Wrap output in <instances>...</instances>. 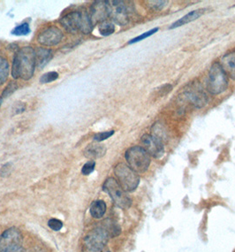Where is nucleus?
<instances>
[{
	"mask_svg": "<svg viewBox=\"0 0 235 252\" xmlns=\"http://www.w3.org/2000/svg\"><path fill=\"white\" fill-rule=\"evenodd\" d=\"M53 59V52L49 49L40 48L35 52V63L39 68H43Z\"/></svg>",
	"mask_w": 235,
	"mask_h": 252,
	"instance_id": "nucleus-16",
	"label": "nucleus"
},
{
	"mask_svg": "<svg viewBox=\"0 0 235 252\" xmlns=\"http://www.w3.org/2000/svg\"><path fill=\"white\" fill-rule=\"evenodd\" d=\"M59 78V74L57 72H49L46 74H43L40 78V83H53Z\"/></svg>",
	"mask_w": 235,
	"mask_h": 252,
	"instance_id": "nucleus-25",
	"label": "nucleus"
},
{
	"mask_svg": "<svg viewBox=\"0 0 235 252\" xmlns=\"http://www.w3.org/2000/svg\"><path fill=\"white\" fill-rule=\"evenodd\" d=\"M159 31V29L158 28H155V29H152L151 31H147V32H145L144 34H142V35H138L137 37H135L134 39L131 40L128 42V44H135V43H137V42H140V41H142V40H144L145 38H147L148 36H150V35H154L155 33H157V31Z\"/></svg>",
	"mask_w": 235,
	"mask_h": 252,
	"instance_id": "nucleus-26",
	"label": "nucleus"
},
{
	"mask_svg": "<svg viewBox=\"0 0 235 252\" xmlns=\"http://www.w3.org/2000/svg\"><path fill=\"white\" fill-rule=\"evenodd\" d=\"M17 89V83H14V82H11V83H9L8 85L6 86V88L4 89L3 94H2V96H3V97H9Z\"/></svg>",
	"mask_w": 235,
	"mask_h": 252,
	"instance_id": "nucleus-27",
	"label": "nucleus"
},
{
	"mask_svg": "<svg viewBox=\"0 0 235 252\" xmlns=\"http://www.w3.org/2000/svg\"><path fill=\"white\" fill-rule=\"evenodd\" d=\"M63 37L62 31L57 27H50L40 33L37 41L44 46H54L59 44Z\"/></svg>",
	"mask_w": 235,
	"mask_h": 252,
	"instance_id": "nucleus-11",
	"label": "nucleus"
},
{
	"mask_svg": "<svg viewBox=\"0 0 235 252\" xmlns=\"http://www.w3.org/2000/svg\"><path fill=\"white\" fill-rule=\"evenodd\" d=\"M83 252H111L106 244H83Z\"/></svg>",
	"mask_w": 235,
	"mask_h": 252,
	"instance_id": "nucleus-20",
	"label": "nucleus"
},
{
	"mask_svg": "<svg viewBox=\"0 0 235 252\" xmlns=\"http://www.w3.org/2000/svg\"><path fill=\"white\" fill-rule=\"evenodd\" d=\"M82 14H83V23H82L81 31L83 32V34L88 35L91 32L94 25H93L90 17H89V13H87L86 11H83V12H82Z\"/></svg>",
	"mask_w": 235,
	"mask_h": 252,
	"instance_id": "nucleus-21",
	"label": "nucleus"
},
{
	"mask_svg": "<svg viewBox=\"0 0 235 252\" xmlns=\"http://www.w3.org/2000/svg\"><path fill=\"white\" fill-rule=\"evenodd\" d=\"M10 170H11V165L10 164H6V165H3V167L0 170V174L2 176H6L7 174H10Z\"/></svg>",
	"mask_w": 235,
	"mask_h": 252,
	"instance_id": "nucleus-32",
	"label": "nucleus"
},
{
	"mask_svg": "<svg viewBox=\"0 0 235 252\" xmlns=\"http://www.w3.org/2000/svg\"><path fill=\"white\" fill-rule=\"evenodd\" d=\"M110 5V16L114 22L124 26L129 20L128 8L123 1H108Z\"/></svg>",
	"mask_w": 235,
	"mask_h": 252,
	"instance_id": "nucleus-8",
	"label": "nucleus"
},
{
	"mask_svg": "<svg viewBox=\"0 0 235 252\" xmlns=\"http://www.w3.org/2000/svg\"><path fill=\"white\" fill-rule=\"evenodd\" d=\"M106 212V204L103 200L94 201L90 205V214L94 219H101Z\"/></svg>",
	"mask_w": 235,
	"mask_h": 252,
	"instance_id": "nucleus-18",
	"label": "nucleus"
},
{
	"mask_svg": "<svg viewBox=\"0 0 235 252\" xmlns=\"http://www.w3.org/2000/svg\"><path fill=\"white\" fill-rule=\"evenodd\" d=\"M2 103H3V98H2V96H0V106H1Z\"/></svg>",
	"mask_w": 235,
	"mask_h": 252,
	"instance_id": "nucleus-34",
	"label": "nucleus"
},
{
	"mask_svg": "<svg viewBox=\"0 0 235 252\" xmlns=\"http://www.w3.org/2000/svg\"><path fill=\"white\" fill-rule=\"evenodd\" d=\"M35 65V50L30 46L20 49L13 58L12 76L14 79L28 81L32 78Z\"/></svg>",
	"mask_w": 235,
	"mask_h": 252,
	"instance_id": "nucleus-1",
	"label": "nucleus"
},
{
	"mask_svg": "<svg viewBox=\"0 0 235 252\" xmlns=\"http://www.w3.org/2000/svg\"><path fill=\"white\" fill-rule=\"evenodd\" d=\"M205 11H206V9L202 8L197 9V10H194V11L189 12V13H187L185 16H183L182 18L178 19L177 22L173 23V24L171 25L170 30H174V29H176V28H178V27H181L183 26V25H185V24H187V23H189V22L196 21V20L201 17V16L205 13Z\"/></svg>",
	"mask_w": 235,
	"mask_h": 252,
	"instance_id": "nucleus-14",
	"label": "nucleus"
},
{
	"mask_svg": "<svg viewBox=\"0 0 235 252\" xmlns=\"http://www.w3.org/2000/svg\"><path fill=\"white\" fill-rule=\"evenodd\" d=\"M114 130L105 131V132H101V133H97L96 135H94V140L96 142H102L105 140L108 139L112 135H114Z\"/></svg>",
	"mask_w": 235,
	"mask_h": 252,
	"instance_id": "nucleus-29",
	"label": "nucleus"
},
{
	"mask_svg": "<svg viewBox=\"0 0 235 252\" xmlns=\"http://www.w3.org/2000/svg\"><path fill=\"white\" fill-rule=\"evenodd\" d=\"M23 252V250H22V249L21 248V249H19V250H17V251H15V252Z\"/></svg>",
	"mask_w": 235,
	"mask_h": 252,
	"instance_id": "nucleus-33",
	"label": "nucleus"
},
{
	"mask_svg": "<svg viewBox=\"0 0 235 252\" xmlns=\"http://www.w3.org/2000/svg\"><path fill=\"white\" fill-rule=\"evenodd\" d=\"M99 226L105 231V233L107 235H109L110 238L111 237H116L121 233L120 226H118L116 222L112 220H106L105 221L102 222Z\"/></svg>",
	"mask_w": 235,
	"mask_h": 252,
	"instance_id": "nucleus-17",
	"label": "nucleus"
},
{
	"mask_svg": "<svg viewBox=\"0 0 235 252\" xmlns=\"http://www.w3.org/2000/svg\"><path fill=\"white\" fill-rule=\"evenodd\" d=\"M219 64L227 76L235 80V51L225 54L221 58Z\"/></svg>",
	"mask_w": 235,
	"mask_h": 252,
	"instance_id": "nucleus-13",
	"label": "nucleus"
},
{
	"mask_svg": "<svg viewBox=\"0 0 235 252\" xmlns=\"http://www.w3.org/2000/svg\"><path fill=\"white\" fill-rule=\"evenodd\" d=\"M8 74V61L3 57H0V86L6 82Z\"/></svg>",
	"mask_w": 235,
	"mask_h": 252,
	"instance_id": "nucleus-19",
	"label": "nucleus"
},
{
	"mask_svg": "<svg viewBox=\"0 0 235 252\" xmlns=\"http://www.w3.org/2000/svg\"><path fill=\"white\" fill-rule=\"evenodd\" d=\"M106 153L105 145L101 144H90L84 150V155L89 159H96L104 157Z\"/></svg>",
	"mask_w": 235,
	"mask_h": 252,
	"instance_id": "nucleus-15",
	"label": "nucleus"
},
{
	"mask_svg": "<svg viewBox=\"0 0 235 252\" xmlns=\"http://www.w3.org/2000/svg\"><path fill=\"white\" fill-rule=\"evenodd\" d=\"M185 96L196 108H203L209 102V97L205 89L197 81L191 82L187 85L185 92Z\"/></svg>",
	"mask_w": 235,
	"mask_h": 252,
	"instance_id": "nucleus-7",
	"label": "nucleus"
},
{
	"mask_svg": "<svg viewBox=\"0 0 235 252\" xmlns=\"http://www.w3.org/2000/svg\"><path fill=\"white\" fill-rule=\"evenodd\" d=\"M12 33L15 35H26L30 33V28L28 23H22L16 27Z\"/></svg>",
	"mask_w": 235,
	"mask_h": 252,
	"instance_id": "nucleus-24",
	"label": "nucleus"
},
{
	"mask_svg": "<svg viewBox=\"0 0 235 252\" xmlns=\"http://www.w3.org/2000/svg\"><path fill=\"white\" fill-rule=\"evenodd\" d=\"M61 25L65 31L69 33L75 34L78 31H81L82 23H83V14L82 12H72L65 14V16L61 18Z\"/></svg>",
	"mask_w": 235,
	"mask_h": 252,
	"instance_id": "nucleus-12",
	"label": "nucleus"
},
{
	"mask_svg": "<svg viewBox=\"0 0 235 252\" xmlns=\"http://www.w3.org/2000/svg\"><path fill=\"white\" fill-rule=\"evenodd\" d=\"M168 1H148V6L155 11H159L166 6Z\"/></svg>",
	"mask_w": 235,
	"mask_h": 252,
	"instance_id": "nucleus-31",
	"label": "nucleus"
},
{
	"mask_svg": "<svg viewBox=\"0 0 235 252\" xmlns=\"http://www.w3.org/2000/svg\"><path fill=\"white\" fill-rule=\"evenodd\" d=\"M48 226L53 231H59L63 227V222L58 219H51L48 221Z\"/></svg>",
	"mask_w": 235,
	"mask_h": 252,
	"instance_id": "nucleus-30",
	"label": "nucleus"
},
{
	"mask_svg": "<svg viewBox=\"0 0 235 252\" xmlns=\"http://www.w3.org/2000/svg\"><path fill=\"white\" fill-rule=\"evenodd\" d=\"M22 237L21 231L16 227H11L0 235V252H13L22 248Z\"/></svg>",
	"mask_w": 235,
	"mask_h": 252,
	"instance_id": "nucleus-6",
	"label": "nucleus"
},
{
	"mask_svg": "<svg viewBox=\"0 0 235 252\" xmlns=\"http://www.w3.org/2000/svg\"><path fill=\"white\" fill-rule=\"evenodd\" d=\"M125 158L129 167L137 174L145 173L151 162L148 152L141 146H133L128 149L125 154Z\"/></svg>",
	"mask_w": 235,
	"mask_h": 252,
	"instance_id": "nucleus-4",
	"label": "nucleus"
},
{
	"mask_svg": "<svg viewBox=\"0 0 235 252\" xmlns=\"http://www.w3.org/2000/svg\"><path fill=\"white\" fill-rule=\"evenodd\" d=\"M228 87V76L218 62L211 65L206 83L207 92L211 95H218L225 92Z\"/></svg>",
	"mask_w": 235,
	"mask_h": 252,
	"instance_id": "nucleus-2",
	"label": "nucleus"
},
{
	"mask_svg": "<svg viewBox=\"0 0 235 252\" xmlns=\"http://www.w3.org/2000/svg\"><path fill=\"white\" fill-rule=\"evenodd\" d=\"M114 174L118 183L126 192L135 191L139 186V175L125 163L116 165L114 167Z\"/></svg>",
	"mask_w": 235,
	"mask_h": 252,
	"instance_id": "nucleus-3",
	"label": "nucleus"
},
{
	"mask_svg": "<svg viewBox=\"0 0 235 252\" xmlns=\"http://www.w3.org/2000/svg\"><path fill=\"white\" fill-rule=\"evenodd\" d=\"M110 16V5L108 1H96L90 7L89 17L93 25L105 22Z\"/></svg>",
	"mask_w": 235,
	"mask_h": 252,
	"instance_id": "nucleus-10",
	"label": "nucleus"
},
{
	"mask_svg": "<svg viewBox=\"0 0 235 252\" xmlns=\"http://www.w3.org/2000/svg\"><path fill=\"white\" fill-rule=\"evenodd\" d=\"M98 31L101 35H104V36H108V35L114 34V31H115V26H114V23L105 21V22L100 23V25L98 27Z\"/></svg>",
	"mask_w": 235,
	"mask_h": 252,
	"instance_id": "nucleus-23",
	"label": "nucleus"
},
{
	"mask_svg": "<svg viewBox=\"0 0 235 252\" xmlns=\"http://www.w3.org/2000/svg\"><path fill=\"white\" fill-rule=\"evenodd\" d=\"M103 189L111 196L114 204L118 208L128 209L130 207L132 199L118 184L116 179L113 177L106 179Z\"/></svg>",
	"mask_w": 235,
	"mask_h": 252,
	"instance_id": "nucleus-5",
	"label": "nucleus"
},
{
	"mask_svg": "<svg viewBox=\"0 0 235 252\" xmlns=\"http://www.w3.org/2000/svg\"><path fill=\"white\" fill-rule=\"evenodd\" d=\"M95 167H96V162L94 160L88 161L85 165H83V168H82V173L83 175H88L95 170Z\"/></svg>",
	"mask_w": 235,
	"mask_h": 252,
	"instance_id": "nucleus-28",
	"label": "nucleus"
},
{
	"mask_svg": "<svg viewBox=\"0 0 235 252\" xmlns=\"http://www.w3.org/2000/svg\"><path fill=\"white\" fill-rule=\"evenodd\" d=\"M152 135L154 137H156L158 140H160L162 143L164 144V142L167 139V135L166 132L165 131V127L162 126L160 123H156L152 126Z\"/></svg>",
	"mask_w": 235,
	"mask_h": 252,
	"instance_id": "nucleus-22",
	"label": "nucleus"
},
{
	"mask_svg": "<svg viewBox=\"0 0 235 252\" xmlns=\"http://www.w3.org/2000/svg\"><path fill=\"white\" fill-rule=\"evenodd\" d=\"M141 142L144 145L143 148L148 152L149 156L155 158H160L165 153L164 144L160 140L157 139L151 135H144L141 138Z\"/></svg>",
	"mask_w": 235,
	"mask_h": 252,
	"instance_id": "nucleus-9",
	"label": "nucleus"
}]
</instances>
